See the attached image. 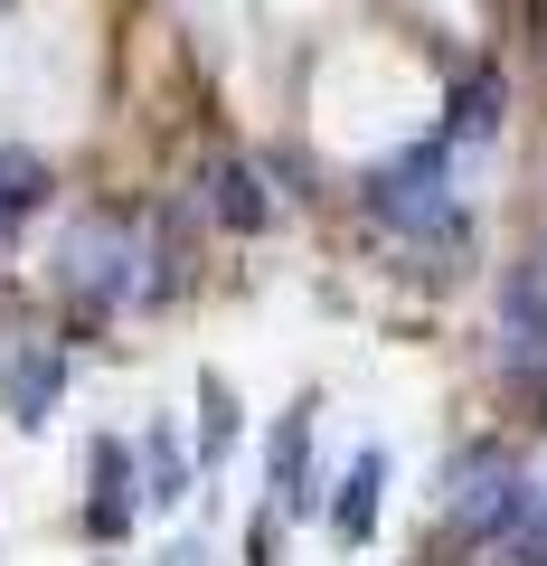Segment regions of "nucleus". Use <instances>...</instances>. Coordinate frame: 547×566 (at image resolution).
<instances>
[{"mask_svg":"<svg viewBox=\"0 0 547 566\" xmlns=\"http://www.w3.org/2000/svg\"><path fill=\"white\" fill-rule=\"evenodd\" d=\"M151 491L133 482V444H123V434H104L95 444V501H85V538L95 547H114L123 528H133V510H143Z\"/></svg>","mask_w":547,"mask_h":566,"instance_id":"nucleus-5","label":"nucleus"},{"mask_svg":"<svg viewBox=\"0 0 547 566\" xmlns=\"http://www.w3.org/2000/svg\"><path fill=\"white\" fill-rule=\"evenodd\" d=\"M161 566H199V547H170V557H161Z\"/></svg>","mask_w":547,"mask_h":566,"instance_id":"nucleus-14","label":"nucleus"},{"mask_svg":"<svg viewBox=\"0 0 547 566\" xmlns=\"http://www.w3.org/2000/svg\"><path fill=\"white\" fill-rule=\"evenodd\" d=\"M0 387H10V424H29V434H39L48 406H57V387H66V349H57V340H20Z\"/></svg>","mask_w":547,"mask_h":566,"instance_id":"nucleus-6","label":"nucleus"},{"mask_svg":"<svg viewBox=\"0 0 547 566\" xmlns=\"http://www.w3.org/2000/svg\"><path fill=\"white\" fill-rule=\"evenodd\" d=\"M227 444H236V397H227V387L208 378V424H199V463H218Z\"/></svg>","mask_w":547,"mask_h":566,"instance_id":"nucleus-12","label":"nucleus"},{"mask_svg":"<svg viewBox=\"0 0 547 566\" xmlns=\"http://www.w3.org/2000/svg\"><path fill=\"white\" fill-rule=\"evenodd\" d=\"M491 133H501V76H463V85H453L444 142H491Z\"/></svg>","mask_w":547,"mask_h":566,"instance_id":"nucleus-10","label":"nucleus"},{"mask_svg":"<svg viewBox=\"0 0 547 566\" xmlns=\"http://www.w3.org/2000/svg\"><path fill=\"white\" fill-rule=\"evenodd\" d=\"M151 501H189V463H180V444H170V434H151Z\"/></svg>","mask_w":547,"mask_h":566,"instance_id":"nucleus-13","label":"nucleus"},{"mask_svg":"<svg viewBox=\"0 0 547 566\" xmlns=\"http://www.w3.org/2000/svg\"><path fill=\"white\" fill-rule=\"evenodd\" d=\"M444 520L463 528V538H509V547H538V491H528V472L509 463V453H463L453 463V501Z\"/></svg>","mask_w":547,"mask_h":566,"instance_id":"nucleus-3","label":"nucleus"},{"mask_svg":"<svg viewBox=\"0 0 547 566\" xmlns=\"http://www.w3.org/2000/svg\"><path fill=\"white\" fill-rule=\"evenodd\" d=\"M199 189H208V208H218V227H236V237H255V227L274 218V199L255 189V170H245V161H227V151L199 170Z\"/></svg>","mask_w":547,"mask_h":566,"instance_id":"nucleus-7","label":"nucleus"},{"mask_svg":"<svg viewBox=\"0 0 547 566\" xmlns=\"http://www.w3.org/2000/svg\"><path fill=\"white\" fill-rule=\"evenodd\" d=\"M39 189H48V170L29 161V151H0V199H10V218H29V208H39Z\"/></svg>","mask_w":547,"mask_h":566,"instance_id":"nucleus-11","label":"nucleus"},{"mask_svg":"<svg viewBox=\"0 0 547 566\" xmlns=\"http://www.w3.org/2000/svg\"><path fill=\"white\" fill-rule=\"evenodd\" d=\"M368 218L397 227V237L415 245H463V208H453V170H444V142H415V151H397V161L368 170Z\"/></svg>","mask_w":547,"mask_h":566,"instance_id":"nucleus-2","label":"nucleus"},{"mask_svg":"<svg viewBox=\"0 0 547 566\" xmlns=\"http://www.w3.org/2000/svg\"><path fill=\"white\" fill-rule=\"evenodd\" d=\"M10 227H20V218H10V199H0V245H10Z\"/></svg>","mask_w":547,"mask_h":566,"instance_id":"nucleus-15","label":"nucleus"},{"mask_svg":"<svg viewBox=\"0 0 547 566\" xmlns=\"http://www.w3.org/2000/svg\"><path fill=\"white\" fill-rule=\"evenodd\" d=\"M274 501L312 510V406H293V416L274 424Z\"/></svg>","mask_w":547,"mask_h":566,"instance_id":"nucleus-8","label":"nucleus"},{"mask_svg":"<svg viewBox=\"0 0 547 566\" xmlns=\"http://www.w3.org/2000/svg\"><path fill=\"white\" fill-rule=\"evenodd\" d=\"M57 283L76 293L85 312H133V303H151V293L170 283V255H161V237H151V218H133V208H95V218L66 227Z\"/></svg>","mask_w":547,"mask_h":566,"instance_id":"nucleus-1","label":"nucleus"},{"mask_svg":"<svg viewBox=\"0 0 547 566\" xmlns=\"http://www.w3.org/2000/svg\"><path fill=\"white\" fill-rule=\"evenodd\" d=\"M501 359L519 378H547V264H519L501 283Z\"/></svg>","mask_w":547,"mask_h":566,"instance_id":"nucleus-4","label":"nucleus"},{"mask_svg":"<svg viewBox=\"0 0 547 566\" xmlns=\"http://www.w3.org/2000/svg\"><path fill=\"white\" fill-rule=\"evenodd\" d=\"M378 482H387V453H359L340 482V501H330V528H340V547H359L368 528H378Z\"/></svg>","mask_w":547,"mask_h":566,"instance_id":"nucleus-9","label":"nucleus"}]
</instances>
